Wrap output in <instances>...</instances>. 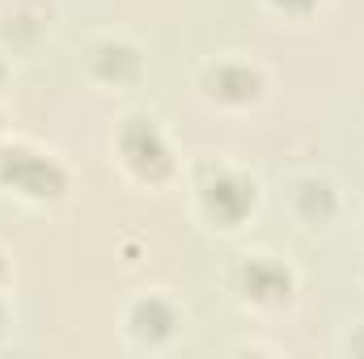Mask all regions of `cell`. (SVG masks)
I'll return each instance as SVG.
<instances>
[{
	"label": "cell",
	"mask_w": 364,
	"mask_h": 359,
	"mask_svg": "<svg viewBox=\"0 0 364 359\" xmlns=\"http://www.w3.org/2000/svg\"><path fill=\"white\" fill-rule=\"evenodd\" d=\"M284 207L296 228L305 233H331L343 220V186L326 170H301L284 186Z\"/></svg>",
	"instance_id": "ba28073f"
},
{
	"label": "cell",
	"mask_w": 364,
	"mask_h": 359,
	"mask_svg": "<svg viewBox=\"0 0 364 359\" xmlns=\"http://www.w3.org/2000/svg\"><path fill=\"white\" fill-rule=\"evenodd\" d=\"M267 13H275L279 21H314L331 0H263Z\"/></svg>",
	"instance_id": "9c48e42d"
},
{
	"label": "cell",
	"mask_w": 364,
	"mask_h": 359,
	"mask_svg": "<svg viewBox=\"0 0 364 359\" xmlns=\"http://www.w3.org/2000/svg\"><path fill=\"white\" fill-rule=\"evenodd\" d=\"M182 326H186V309L166 292V287H144L136 296H127L123 313H119V334L132 351L157 355L170 351L178 343Z\"/></svg>",
	"instance_id": "8992f818"
},
{
	"label": "cell",
	"mask_w": 364,
	"mask_h": 359,
	"mask_svg": "<svg viewBox=\"0 0 364 359\" xmlns=\"http://www.w3.org/2000/svg\"><path fill=\"white\" fill-rule=\"evenodd\" d=\"M9 330H13V304H9V296L0 292V343L9 338Z\"/></svg>",
	"instance_id": "7c38bea8"
},
{
	"label": "cell",
	"mask_w": 364,
	"mask_h": 359,
	"mask_svg": "<svg viewBox=\"0 0 364 359\" xmlns=\"http://www.w3.org/2000/svg\"><path fill=\"white\" fill-rule=\"evenodd\" d=\"M191 211L212 233H242L263 207V178L229 157H203L186 170Z\"/></svg>",
	"instance_id": "6da1fadb"
},
{
	"label": "cell",
	"mask_w": 364,
	"mask_h": 359,
	"mask_svg": "<svg viewBox=\"0 0 364 359\" xmlns=\"http://www.w3.org/2000/svg\"><path fill=\"white\" fill-rule=\"evenodd\" d=\"M339 351H343V355H356V359H364V321H360V326H352V330L343 334Z\"/></svg>",
	"instance_id": "8fae6325"
},
{
	"label": "cell",
	"mask_w": 364,
	"mask_h": 359,
	"mask_svg": "<svg viewBox=\"0 0 364 359\" xmlns=\"http://www.w3.org/2000/svg\"><path fill=\"white\" fill-rule=\"evenodd\" d=\"M4 81H9V60H4V47H0V89H4Z\"/></svg>",
	"instance_id": "4fadbf2b"
},
{
	"label": "cell",
	"mask_w": 364,
	"mask_h": 359,
	"mask_svg": "<svg viewBox=\"0 0 364 359\" xmlns=\"http://www.w3.org/2000/svg\"><path fill=\"white\" fill-rule=\"evenodd\" d=\"M110 165L136 190H170L182 178V157L170 127L153 110H123L110 127Z\"/></svg>",
	"instance_id": "7a4b0ae2"
},
{
	"label": "cell",
	"mask_w": 364,
	"mask_h": 359,
	"mask_svg": "<svg viewBox=\"0 0 364 359\" xmlns=\"http://www.w3.org/2000/svg\"><path fill=\"white\" fill-rule=\"evenodd\" d=\"M0 194L34 211L60 207L73 194V170L55 148L9 131L0 136Z\"/></svg>",
	"instance_id": "3957f363"
},
{
	"label": "cell",
	"mask_w": 364,
	"mask_h": 359,
	"mask_svg": "<svg viewBox=\"0 0 364 359\" xmlns=\"http://www.w3.org/2000/svg\"><path fill=\"white\" fill-rule=\"evenodd\" d=\"M81 72H85L90 85L106 93L136 89L144 81V72H149V55L123 30H97L81 43Z\"/></svg>",
	"instance_id": "52a82bcc"
},
{
	"label": "cell",
	"mask_w": 364,
	"mask_h": 359,
	"mask_svg": "<svg viewBox=\"0 0 364 359\" xmlns=\"http://www.w3.org/2000/svg\"><path fill=\"white\" fill-rule=\"evenodd\" d=\"M195 93L208 110H220V114H250L267 101L272 93V72L255 60V55H242V51H225V55H212L199 64L195 72Z\"/></svg>",
	"instance_id": "5b68a950"
},
{
	"label": "cell",
	"mask_w": 364,
	"mask_h": 359,
	"mask_svg": "<svg viewBox=\"0 0 364 359\" xmlns=\"http://www.w3.org/2000/svg\"><path fill=\"white\" fill-rule=\"evenodd\" d=\"M13 279H17V267H13V254H9V245L0 241V292H4V296L13 292Z\"/></svg>",
	"instance_id": "30bf717a"
},
{
	"label": "cell",
	"mask_w": 364,
	"mask_h": 359,
	"mask_svg": "<svg viewBox=\"0 0 364 359\" xmlns=\"http://www.w3.org/2000/svg\"><path fill=\"white\" fill-rule=\"evenodd\" d=\"M0 136H9V114H4V106H0Z\"/></svg>",
	"instance_id": "5bb4252c"
},
{
	"label": "cell",
	"mask_w": 364,
	"mask_h": 359,
	"mask_svg": "<svg viewBox=\"0 0 364 359\" xmlns=\"http://www.w3.org/2000/svg\"><path fill=\"white\" fill-rule=\"evenodd\" d=\"M233 304L250 317H279L301 300V270L275 250H242L225 267Z\"/></svg>",
	"instance_id": "277c9868"
}]
</instances>
